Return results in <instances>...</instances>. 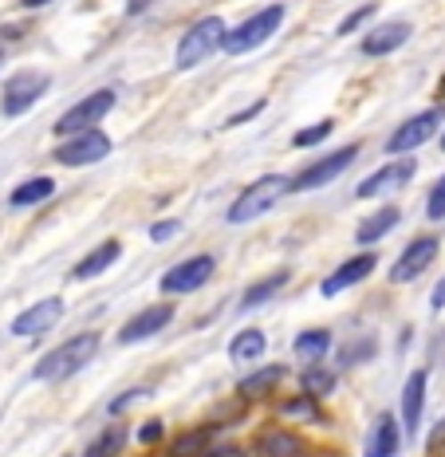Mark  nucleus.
I'll return each instance as SVG.
<instances>
[{
  "label": "nucleus",
  "instance_id": "nucleus-1",
  "mask_svg": "<svg viewBox=\"0 0 445 457\" xmlns=\"http://www.w3.org/2000/svg\"><path fill=\"white\" fill-rule=\"evenodd\" d=\"M99 347H103L99 331H79V336H71L68 343H60V347H52L47 355H40V363L32 367V378L36 383H63V378L79 375V370L99 355Z\"/></svg>",
  "mask_w": 445,
  "mask_h": 457
},
{
  "label": "nucleus",
  "instance_id": "nucleus-2",
  "mask_svg": "<svg viewBox=\"0 0 445 457\" xmlns=\"http://www.w3.org/2000/svg\"><path fill=\"white\" fill-rule=\"evenodd\" d=\"M288 194H292L288 174H264L252 186H244L241 197H233V205L225 217H229V225H249V221H257V217L268 213V209H276Z\"/></svg>",
  "mask_w": 445,
  "mask_h": 457
},
{
  "label": "nucleus",
  "instance_id": "nucleus-3",
  "mask_svg": "<svg viewBox=\"0 0 445 457\" xmlns=\"http://www.w3.org/2000/svg\"><path fill=\"white\" fill-rule=\"evenodd\" d=\"M280 24H284V8L280 4H268V8H260V12H252L244 24H236L233 32H225V52L229 55H249V52H257L260 44H268L272 36L280 32Z\"/></svg>",
  "mask_w": 445,
  "mask_h": 457
},
{
  "label": "nucleus",
  "instance_id": "nucleus-4",
  "mask_svg": "<svg viewBox=\"0 0 445 457\" xmlns=\"http://www.w3.org/2000/svg\"><path fill=\"white\" fill-rule=\"evenodd\" d=\"M225 21L221 16H205V21H197L189 32L177 40V68L189 71V68H197V63H205L213 52H221V44H225Z\"/></svg>",
  "mask_w": 445,
  "mask_h": 457
},
{
  "label": "nucleus",
  "instance_id": "nucleus-5",
  "mask_svg": "<svg viewBox=\"0 0 445 457\" xmlns=\"http://www.w3.org/2000/svg\"><path fill=\"white\" fill-rule=\"evenodd\" d=\"M111 111H115V91H91L55 119V135L71 138V135H83V130H99V122L107 119Z\"/></svg>",
  "mask_w": 445,
  "mask_h": 457
},
{
  "label": "nucleus",
  "instance_id": "nucleus-6",
  "mask_svg": "<svg viewBox=\"0 0 445 457\" xmlns=\"http://www.w3.org/2000/svg\"><path fill=\"white\" fill-rule=\"evenodd\" d=\"M52 87V79H47L44 71H16L4 79V87H0V111L8 114V119H21L36 107V103L47 95Z\"/></svg>",
  "mask_w": 445,
  "mask_h": 457
},
{
  "label": "nucleus",
  "instance_id": "nucleus-7",
  "mask_svg": "<svg viewBox=\"0 0 445 457\" xmlns=\"http://www.w3.org/2000/svg\"><path fill=\"white\" fill-rule=\"evenodd\" d=\"M213 272H217V256H210V253L185 256V261H177L169 272H162L158 292H166V296H189V292L205 288V284L213 280Z\"/></svg>",
  "mask_w": 445,
  "mask_h": 457
},
{
  "label": "nucleus",
  "instance_id": "nucleus-8",
  "mask_svg": "<svg viewBox=\"0 0 445 457\" xmlns=\"http://www.w3.org/2000/svg\"><path fill=\"white\" fill-rule=\"evenodd\" d=\"M355 158H358V142H351V146H339V150H331V154H324V158L308 162V166L292 178V194H311V189L331 186Z\"/></svg>",
  "mask_w": 445,
  "mask_h": 457
},
{
  "label": "nucleus",
  "instance_id": "nucleus-9",
  "mask_svg": "<svg viewBox=\"0 0 445 457\" xmlns=\"http://www.w3.org/2000/svg\"><path fill=\"white\" fill-rule=\"evenodd\" d=\"M441 119H445V103H438V107H430V111H418L414 119H406L402 127L386 138V154H414L422 142H430L441 130Z\"/></svg>",
  "mask_w": 445,
  "mask_h": 457
},
{
  "label": "nucleus",
  "instance_id": "nucleus-10",
  "mask_svg": "<svg viewBox=\"0 0 445 457\" xmlns=\"http://www.w3.org/2000/svg\"><path fill=\"white\" fill-rule=\"evenodd\" d=\"M418 174V162L414 158H399V162H386L383 170H375V174H367L363 182H358L355 197L358 202H375V197H391L399 194V189L410 182V178Z\"/></svg>",
  "mask_w": 445,
  "mask_h": 457
},
{
  "label": "nucleus",
  "instance_id": "nucleus-11",
  "mask_svg": "<svg viewBox=\"0 0 445 457\" xmlns=\"http://www.w3.org/2000/svg\"><path fill=\"white\" fill-rule=\"evenodd\" d=\"M111 154V138L103 130H83V135H71L55 146V162L68 170H83V166H95Z\"/></svg>",
  "mask_w": 445,
  "mask_h": 457
},
{
  "label": "nucleus",
  "instance_id": "nucleus-12",
  "mask_svg": "<svg viewBox=\"0 0 445 457\" xmlns=\"http://www.w3.org/2000/svg\"><path fill=\"white\" fill-rule=\"evenodd\" d=\"M438 249H441V241L433 233L414 237V241L402 249L399 261L391 264V284H414L433 261H438Z\"/></svg>",
  "mask_w": 445,
  "mask_h": 457
},
{
  "label": "nucleus",
  "instance_id": "nucleus-13",
  "mask_svg": "<svg viewBox=\"0 0 445 457\" xmlns=\"http://www.w3.org/2000/svg\"><path fill=\"white\" fill-rule=\"evenodd\" d=\"M169 323H174V303H150V308H142L138 316H130L119 328V343H122V347L142 343V339L158 336V331H166Z\"/></svg>",
  "mask_w": 445,
  "mask_h": 457
},
{
  "label": "nucleus",
  "instance_id": "nucleus-14",
  "mask_svg": "<svg viewBox=\"0 0 445 457\" xmlns=\"http://www.w3.org/2000/svg\"><path fill=\"white\" fill-rule=\"evenodd\" d=\"M60 320H63V296H44L12 320V336H21V339L44 336V331H52Z\"/></svg>",
  "mask_w": 445,
  "mask_h": 457
},
{
  "label": "nucleus",
  "instance_id": "nucleus-15",
  "mask_svg": "<svg viewBox=\"0 0 445 457\" xmlns=\"http://www.w3.org/2000/svg\"><path fill=\"white\" fill-rule=\"evenodd\" d=\"M375 269H378V256H375V253H358V256H351V261L339 264V269L331 272L324 284H319V292H324V296H339V292H347V288H355V284H363Z\"/></svg>",
  "mask_w": 445,
  "mask_h": 457
},
{
  "label": "nucleus",
  "instance_id": "nucleus-16",
  "mask_svg": "<svg viewBox=\"0 0 445 457\" xmlns=\"http://www.w3.org/2000/svg\"><path fill=\"white\" fill-rule=\"evenodd\" d=\"M425 383H430V375H425V370H410V375H406V386H402V434L406 437H414L422 430Z\"/></svg>",
  "mask_w": 445,
  "mask_h": 457
},
{
  "label": "nucleus",
  "instance_id": "nucleus-17",
  "mask_svg": "<svg viewBox=\"0 0 445 457\" xmlns=\"http://www.w3.org/2000/svg\"><path fill=\"white\" fill-rule=\"evenodd\" d=\"M410 36H414L410 21H386V24H378V28L367 32L363 55H391V52H399V47L410 40Z\"/></svg>",
  "mask_w": 445,
  "mask_h": 457
},
{
  "label": "nucleus",
  "instance_id": "nucleus-18",
  "mask_svg": "<svg viewBox=\"0 0 445 457\" xmlns=\"http://www.w3.org/2000/svg\"><path fill=\"white\" fill-rule=\"evenodd\" d=\"M119 256H122V245L115 241V237H111V241H103L99 249H91L79 264H75V269H71V280H95V276L107 272L111 264L119 261Z\"/></svg>",
  "mask_w": 445,
  "mask_h": 457
},
{
  "label": "nucleus",
  "instance_id": "nucleus-19",
  "mask_svg": "<svg viewBox=\"0 0 445 457\" xmlns=\"http://www.w3.org/2000/svg\"><path fill=\"white\" fill-rule=\"evenodd\" d=\"M402 221V209L399 205H383V209H375L371 217H363L355 228V241L358 245H375V241H383L386 233H391L394 225Z\"/></svg>",
  "mask_w": 445,
  "mask_h": 457
},
{
  "label": "nucleus",
  "instance_id": "nucleus-20",
  "mask_svg": "<svg viewBox=\"0 0 445 457\" xmlns=\"http://www.w3.org/2000/svg\"><path fill=\"white\" fill-rule=\"evenodd\" d=\"M284 378H288V367H280V363H268V367L252 370V375L241 378V398H249V403L252 398H268Z\"/></svg>",
  "mask_w": 445,
  "mask_h": 457
},
{
  "label": "nucleus",
  "instance_id": "nucleus-21",
  "mask_svg": "<svg viewBox=\"0 0 445 457\" xmlns=\"http://www.w3.org/2000/svg\"><path fill=\"white\" fill-rule=\"evenodd\" d=\"M327 351H331V331L327 328H308V331H300L296 336V343H292V355H296L300 363H308V367L324 363Z\"/></svg>",
  "mask_w": 445,
  "mask_h": 457
},
{
  "label": "nucleus",
  "instance_id": "nucleus-22",
  "mask_svg": "<svg viewBox=\"0 0 445 457\" xmlns=\"http://www.w3.org/2000/svg\"><path fill=\"white\" fill-rule=\"evenodd\" d=\"M399 445H402V426H399V418H394V414H378L367 457H394V453H399Z\"/></svg>",
  "mask_w": 445,
  "mask_h": 457
},
{
  "label": "nucleus",
  "instance_id": "nucleus-23",
  "mask_svg": "<svg viewBox=\"0 0 445 457\" xmlns=\"http://www.w3.org/2000/svg\"><path fill=\"white\" fill-rule=\"evenodd\" d=\"M268 351V339H264L260 328H244L229 339V359L233 363H260V355Z\"/></svg>",
  "mask_w": 445,
  "mask_h": 457
},
{
  "label": "nucleus",
  "instance_id": "nucleus-24",
  "mask_svg": "<svg viewBox=\"0 0 445 457\" xmlns=\"http://www.w3.org/2000/svg\"><path fill=\"white\" fill-rule=\"evenodd\" d=\"M292 280V272L288 269H276V272H268L264 280H257L249 292H244V300H241V312H252V308H260V303H268L276 292L284 288V284Z\"/></svg>",
  "mask_w": 445,
  "mask_h": 457
},
{
  "label": "nucleus",
  "instance_id": "nucleus-25",
  "mask_svg": "<svg viewBox=\"0 0 445 457\" xmlns=\"http://www.w3.org/2000/svg\"><path fill=\"white\" fill-rule=\"evenodd\" d=\"M55 194V182L52 178H28V182H21L8 194V205L12 209H28V205H44L47 197Z\"/></svg>",
  "mask_w": 445,
  "mask_h": 457
},
{
  "label": "nucleus",
  "instance_id": "nucleus-26",
  "mask_svg": "<svg viewBox=\"0 0 445 457\" xmlns=\"http://www.w3.org/2000/svg\"><path fill=\"white\" fill-rule=\"evenodd\" d=\"M300 442L284 430H264L257 437V457H296Z\"/></svg>",
  "mask_w": 445,
  "mask_h": 457
},
{
  "label": "nucleus",
  "instance_id": "nucleus-27",
  "mask_svg": "<svg viewBox=\"0 0 445 457\" xmlns=\"http://www.w3.org/2000/svg\"><path fill=\"white\" fill-rule=\"evenodd\" d=\"M127 430L122 426H107L99 437L91 442V450H87V457H119L122 453V445H127Z\"/></svg>",
  "mask_w": 445,
  "mask_h": 457
},
{
  "label": "nucleus",
  "instance_id": "nucleus-28",
  "mask_svg": "<svg viewBox=\"0 0 445 457\" xmlns=\"http://www.w3.org/2000/svg\"><path fill=\"white\" fill-rule=\"evenodd\" d=\"M300 383H304V395L308 398H327L331 390H335V375H331L327 367H308L304 375H300Z\"/></svg>",
  "mask_w": 445,
  "mask_h": 457
},
{
  "label": "nucleus",
  "instance_id": "nucleus-29",
  "mask_svg": "<svg viewBox=\"0 0 445 457\" xmlns=\"http://www.w3.org/2000/svg\"><path fill=\"white\" fill-rule=\"evenodd\" d=\"M280 414L284 418H304V422H319V398H308V395H300V398H288V403L280 406Z\"/></svg>",
  "mask_w": 445,
  "mask_h": 457
},
{
  "label": "nucleus",
  "instance_id": "nucleus-30",
  "mask_svg": "<svg viewBox=\"0 0 445 457\" xmlns=\"http://www.w3.org/2000/svg\"><path fill=\"white\" fill-rule=\"evenodd\" d=\"M331 130H335V122L331 119H324V122H316V127H304L300 130L296 138H292V146H300V150H308V146H319V142H324Z\"/></svg>",
  "mask_w": 445,
  "mask_h": 457
},
{
  "label": "nucleus",
  "instance_id": "nucleus-31",
  "mask_svg": "<svg viewBox=\"0 0 445 457\" xmlns=\"http://www.w3.org/2000/svg\"><path fill=\"white\" fill-rule=\"evenodd\" d=\"M371 355H375V339L367 336V339H358V343H347L343 355H339V363H343V367H358V363H367Z\"/></svg>",
  "mask_w": 445,
  "mask_h": 457
},
{
  "label": "nucleus",
  "instance_id": "nucleus-32",
  "mask_svg": "<svg viewBox=\"0 0 445 457\" xmlns=\"http://www.w3.org/2000/svg\"><path fill=\"white\" fill-rule=\"evenodd\" d=\"M425 217H430V221H445V174L433 182L430 197H425Z\"/></svg>",
  "mask_w": 445,
  "mask_h": 457
},
{
  "label": "nucleus",
  "instance_id": "nucleus-33",
  "mask_svg": "<svg viewBox=\"0 0 445 457\" xmlns=\"http://www.w3.org/2000/svg\"><path fill=\"white\" fill-rule=\"evenodd\" d=\"M146 398H154V390H150V386L127 390V395H119V398H115V403H111V406H107V411H111V414H122V411H130V406H135V403H146Z\"/></svg>",
  "mask_w": 445,
  "mask_h": 457
},
{
  "label": "nucleus",
  "instance_id": "nucleus-34",
  "mask_svg": "<svg viewBox=\"0 0 445 457\" xmlns=\"http://www.w3.org/2000/svg\"><path fill=\"white\" fill-rule=\"evenodd\" d=\"M371 16H375V4H363L358 12L347 16V21H339V36H351V32H358V28L371 21Z\"/></svg>",
  "mask_w": 445,
  "mask_h": 457
},
{
  "label": "nucleus",
  "instance_id": "nucleus-35",
  "mask_svg": "<svg viewBox=\"0 0 445 457\" xmlns=\"http://www.w3.org/2000/svg\"><path fill=\"white\" fill-rule=\"evenodd\" d=\"M162 437H166L162 418H150V422L138 430V442H142V445H158V442H162Z\"/></svg>",
  "mask_w": 445,
  "mask_h": 457
},
{
  "label": "nucleus",
  "instance_id": "nucleus-36",
  "mask_svg": "<svg viewBox=\"0 0 445 457\" xmlns=\"http://www.w3.org/2000/svg\"><path fill=\"white\" fill-rule=\"evenodd\" d=\"M182 233V221H154L150 225V241H174Z\"/></svg>",
  "mask_w": 445,
  "mask_h": 457
},
{
  "label": "nucleus",
  "instance_id": "nucleus-37",
  "mask_svg": "<svg viewBox=\"0 0 445 457\" xmlns=\"http://www.w3.org/2000/svg\"><path fill=\"white\" fill-rule=\"evenodd\" d=\"M205 457H249V453L236 450V445H213V450H205Z\"/></svg>",
  "mask_w": 445,
  "mask_h": 457
},
{
  "label": "nucleus",
  "instance_id": "nucleus-38",
  "mask_svg": "<svg viewBox=\"0 0 445 457\" xmlns=\"http://www.w3.org/2000/svg\"><path fill=\"white\" fill-rule=\"evenodd\" d=\"M430 308H433V312H441V308H445V276H441V280H438V284H433V296H430Z\"/></svg>",
  "mask_w": 445,
  "mask_h": 457
},
{
  "label": "nucleus",
  "instance_id": "nucleus-39",
  "mask_svg": "<svg viewBox=\"0 0 445 457\" xmlns=\"http://www.w3.org/2000/svg\"><path fill=\"white\" fill-rule=\"evenodd\" d=\"M260 111H264V99H257V103H252V107H249V111L233 114V122H249V119H252V114H260Z\"/></svg>",
  "mask_w": 445,
  "mask_h": 457
},
{
  "label": "nucleus",
  "instance_id": "nucleus-40",
  "mask_svg": "<svg viewBox=\"0 0 445 457\" xmlns=\"http://www.w3.org/2000/svg\"><path fill=\"white\" fill-rule=\"evenodd\" d=\"M21 4H24V8H44L47 0H21Z\"/></svg>",
  "mask_w": 445,
  "mask_h": 457
},
{
  "label": "nucleus",
  "instance_id": "nucleus-41",
  "mask_svg": "<svg viewBox=\"0 0 445 457\" xmlns=\"http://www.w3.org/2000/svg\"><path fill=\"white\" fill-rule=\"evenodd\" d=\"M438 146H441V150H445V135H441V138H438Z\"/></svg>",
  "mask_w": 445,
  "mask_h": 457
},
{
  "label": "nucleus",
  "instance_id": "nucleus-42",
  "mask_svg": "<svg viewBox=\"0 0 445 457\" xmlns=\"http://www.w3.org/2000/svg\"><path fill=\"white\" fill-rule=\"evenodd\" d=\"M162 457H169V453H162Z\"/></svg>",
  "mask_w": 445,
  "mask_h": 457
}]
</instances>
